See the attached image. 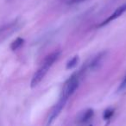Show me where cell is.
Listing matches in <instances>:
<instances>
[{
    "label": "cell",
    "instance_id": "cell-12",
    "mask_svg": "<svg viewBox=\"0 0 126 126\" xmlns=\"http://www.w3.org/2000/svg\"><path fill=\"white\" fill-rule=\"evenodd\" d=\"M86 0H69L67 4H79V3H82V2H85Z\"/></svg>",
    "mask_w": 126,
    "mask_h": 126
},
{
    "label": "cell",
    "instance_id": "cell-5",
    "mask_svg": "<svg viewBox=\"0 0 126 126\" xmlns=\"http://www.w3.org/2000/svg\"><path fill=\"white\" fill-rule=\"evenodd\" d=\"M125 11H126V3L123 4V5H121L120 7L117 8V9L116 10V11H114V12L112 13L110 16H109V17H107L105 21H103L100 24H98V27L99 28V27H103V26H105V25L108 24L109 23H110V22L114 21L115 19L118 18L119 16H120L124 12H125Z\"/></svg>",
    "mask_w": 126,
    "mask_h": 126
},
{
    "label": "cell",
    "instance_id": "cell-7",
    "mask_svg": "<svg viewBox=\"0 0 126 126\" xmlns=\"http://www.w3.org/2000/svg\"><path fill=\"white\" fill-rule=\"evenodd\" d=\"M93 109H88L85 112H83V114L81 115L80 118H79V122L82 124H86L87 122H89L93 117Z\"/></svg>",
    "mask_w": 126,
    "mask_h": 126
},
{
    "label": "cell",
    "instance_id": "cell-8",
    "mask_svg": "<svg viewBox=\"0 0 126 126\" xmlns=\"http://www.w3.org/2000/svg\"><path fill=\"white\" fill-rule=\"evenodd\" d=\"M23 42H24V40H23V38L18 37V38H16L15 41H13L12 43L11 44V49L12 51L17 50L18 48H20V47L23 46Z\"/></svg>",
    "mask_w": 126,
    "mask_h": 126
},
{
    "label": "cell",
    "instance_id": "cell-2",
    "mask_svg": "<svg viewBox=\"0 0 126 126\" xmlns=\"http://www.w3.org/2000/svg\"><path fill=\"white\" fill-rule=\"evenodd\" d=\"M79 84V74H74L67 80L61 92V96L68 99V98L75 92Z\"/></svg>",
    "mask_w": 126,
    "mask_h": 126
},
{
    "label": "cell",
    "instance_id": "cell-10",
    "mask_svg": "<svg viewBox=\"0 0 126 126\" xmlns=\"http://www.w3.org/2000/svg\"><path fill=\"white\" fill-rule=\"evenodd\" d=\"M114 109H107V110H105L104 112V119L105 120H108V119H110L112 117V116L114 115Z\"/></svg>",
    "mask_w": 126,
    "mask_h": 126
},
{
    "label": "cell",
    "instance_id": "cell-3",
    "mask_svg": "<svg viewBox=\"0 0 126 126\" xmlns=\"http://www.w3.org/2000/svg\"><path fill=\"white\" fill-rule=\"evenodd\" d=\"M67 98H63V97H61L60 100L58 101V103L53 107V109L51 110L50 113L48 115V117H47V125L48 124H51L56 118L57 117L60 115L61 111L62 110L63 107L65 106L66 105V102H67Z\"/></svg>",
    "mask_w": 126,
    "mask_h": 126
},
{
    "label": "cell",
    "instance_id": "cell-11",
    "mask_svg": "<svg viewBox=\"0 0 126 126\" xmlns=\"http://www.w3.org/2000/svg\"><path fill=\"white\" fill-rule=\"evenodd\" d=\"M124 89H126V75L124 76V79H123V81L121 82V84H120V86H119L117 91H118V92H122V91H124Z\"/></svg>",
    "mask_w": 126,
    "mask_h": 126
},
{
    "label": "cell",
    "instance_id": "cell-4",
    "mask_svg": "<svg viewBox=\"0 0 126 126\" xmlns=\"http://www.w3.org/2000/svg\"><path fill=\"white\" fill-rule=\"evenodd\" d=\"M18 28H19V23L16 21L12 22V23L2 27L0 29V42H3L4 40L11 36L14 32L17 30Z\"/></svg>",
    "mask_w": 126,
    "mask_h": 126
},
{
    "label": "cell",
    "instance_id": "cell-1",
    "mask_svg": "<svg viewBox=\"0 0 126 126\" xmlns=\"http://www.w3.org/2000/svg\"><path fill=\"white\" fill-rule=\"evenodd\" d=\"M60 56H61V51H54V52L51 53L47 56H46L43 62H42V65L34 74L33 77H32L31 83H30L32 88L35 87L42 80V79L45 77V75L47 74L49 68L54 65V63L59 59Z\"/></svg>",
    "mask_w": 126,
    "mask_h": 126
},
{
    "label": "cell",
    "instance_id": "cell-9",
    "mask_svg": "<svg viewBox=\"0 0 126 126\" xmlns=\"http://www.w3.org/2000/svg\"><path fill=\"white\" fill-rule=\"evenodd\" d=\"M78 62H79V57L78 56H74V58L70 60L67 64V69H72L77 66Z\"/></svg>",
    "mask_w": 126,
    "mask_h": 126
},
{
    "label": "cell",
    "instance_id": "cell-6",
    "mask_svg": "<svg viewBox=\"0 0 126 126\" xmlns=\"http://www.w3.org/2000/svg\"><path fill=\"white\" fill-rule=\"evenodd\" d=\"M105 55H106V52H101L96 55L93 60L91 61V62L89 63L88 65V68L92 71H94L98 69L100 67H101L102 63H103L104 59L105 58Z\"/></svg>",
    "mask_w": 126,
    "mask_h": 126
}]
</instances>
